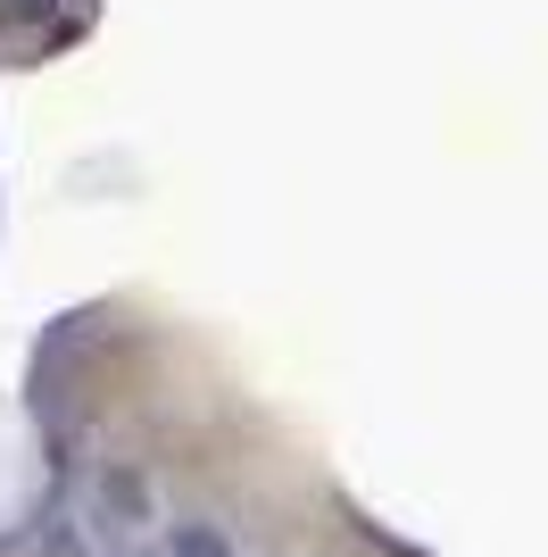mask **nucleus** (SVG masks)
<instances>
[{"mask_svg": "<svg viewBox=\"0 0 548 557\" xmlns=\"http://www.w3.org/2000/svg\"><path fill=\"white\" fill-rule=\"evenodd\" d=\"M25 557H91V533L75 508H42L34 533H25Z\"/></svg>", "mask_w": 548, "mask_h": 557, "instance_id": "nucleus-3", "label": "nucleus"}, {"mask_svg": "<svg viewBox=\"0 0 548 557\" xmlns=\"http://www.w3.org/2000/svg\"><path fill=\"white\" fill-rule=\"evenodd\" d=\"M159 557H241V549L216 516H175V524H159Z\"/></svg>", "mask_w": 548, "mask_h": 557, "instance_id": "nucleus-2", "label": "nucleus"}, {"mask_svg": "<svg viewBox=\"0 0 548 557\" xmlns=\"http://www.w3.org/2000/svg\"><path fill=\"white\" fill-rule=\"evenodd\" d=\"M109 557H141V549H109Z\"/></svg>", "mask_w": 548, "mask_h": 557, "instance_id": "nucleus-4", "label": "nucleus"}, {"mask_svg": "<svg viewBox=\"0 0 548 557\" xmlns=\"http://www.w3.org/2000/svg\"><path fill=\"white\" fill-rule=\"evenodd\" d=\"M150 524H166L150 474H141L134 458H109L100 474H91V491H84V533H100L109 549H134Z\"/></svg>", "mask_w": 548, "mask_h": 557, "instance_id": "nucleus-1", "label": "nucleus"}]
</instances>
